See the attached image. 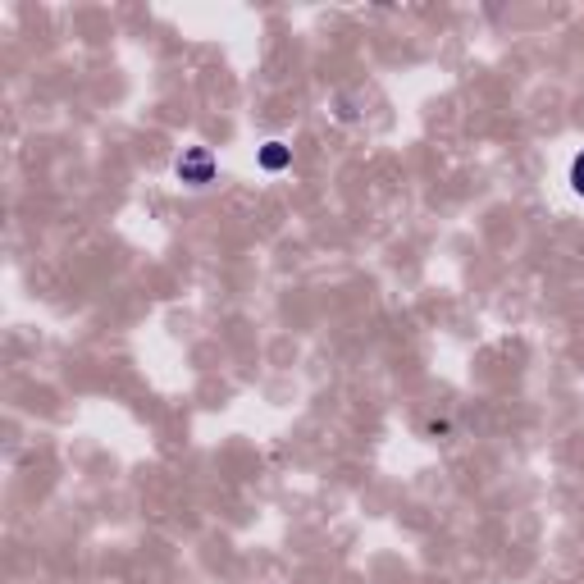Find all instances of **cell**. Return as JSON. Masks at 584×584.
Returning a JSON list of instances; mask_svg holds the SVG:
<instances>
[{"mask_svg":"<svg viewBox=\"0 0 584 584\" xmlns=\"http://www.w3.org/2000/svg\"><path fill=\"white\" fill-rule=\"evenodd\" d=\"M288 165H292V147H288V142H265V147H261V169L279 174V169H288Z\"/></svg>","mask_w":584,"mask_h":584,"instance_id":"cell-2","label":"cell"},{"mask_svg":"<svg viewBox=\"0 0 584 584\" xmlns=\"http://www.w3.org/2000/svg\"><path fill=\"white\" fill-rule=\"evenodd\" d=\"M570 187L584 196V151H579V156H575V165H570Z\"/></svg>","mask_w":584,"mask_h":584,"instance_id":"cell-3","label":"cell"},{"mask_svg":"<svg viewBox=\"0 0 584 584\" xmlns=\"http://www.w3.org/2000/svg\"><path fill=\"white\" fill-rule=\"evenodd\" d=\"M178 178H183L187 187H206V183L215 178V160H210V151H206V147L183 151V156H178Z\"/></svg>","mask_w":584,"mask_h":584,"instance_id":"cell-1","label":"cell"}]
</instances>
